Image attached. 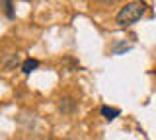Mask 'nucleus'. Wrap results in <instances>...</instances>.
I'll list each match as a JSON object with an SVG mask.
<instances>
[{
    "label": "nucleus",
    "instance_id": "7ed1b4c3",
    "mask_svg": "<svg viewBox=\"0 0 156 140\" xmlns=\"http://www.w3.org/2000/svg\"><path fill=\"white\" fill-rule=\"evenodd\" d=\"M119 113H121V111H119V109H115V107H107V105H104V107H101V115H104L107 121L117 119V117H119Z\"/></svg>",
    "mask_w": 156,
    "mask_h": 140
},
{
    "label": "nucleus",
    "instance_id": "39448f33",
    "mask_svg": "<svg viewBox=\"0 0 156 140\" xmlns=\"http://www.w3.org/2000/svg\"><path fill=\"white\" fill-rule=\"evenodd\" d=\"M4 4V6H6V16L8 18H14V10H12V2H8V0H6V2H2Z\"/></svg>",
    "mask_w": 156,
    "mask_h": 140
},
{
    "label": "nucleus",
    "instance_id": "f03ea898",
    "mask_svg": "<svg viewBox=\"0 0 156 140\" xmlns=\"http://www.w3.org/2000/svg\"><path fill=\"white\" fill-rule=\"evenodd\" d=\"M74 107H76V101L72 97H62L61 99V111L62 113H72Z\"/></svg>",
    "mask_w": 156,
    "mask_h": 140
},
{
    "label": "nucleus",
    "instance_id": "f257e3e1",
    "mask_svg": "<svg viewBox=\"0 0 156 140\" xmlns=\"http://www.w3.org/2000/svg\"><path fill=\"white\" fill-rule=\"evenodd\" d=\"M146 10V4L144 2H127L115 16V22L119 26H131V23L139 22L143 18V14Z\"/></svg>",
    "mask_w": 156,
    "mask_h": 140
},
{
    "label": "nucleus",
    "instance_id": "423d86ee",
    "mask_svg": "<svg viewBox=\"0 0 156 140\" xmlns=\"http://www.w3.org/2000/svg\"><path fill=\"white\" fill-rule=\"evenodd\" d=\"M123 49L127 51V49H131V47H129V45H115V55H119V53L123 51Z\"/></svg>",
    "mask_w": 156,
    "mask_h": 140
},
{
    "label": "nucleus",
    "instance_id": "20e7f679",
    "mask_svg": "<svg viewBox=\"0 0 156 140\" xmlns=\"http://www.w3.org/2000/svg\"><path fill=\"white\" fill-rule=\"evenodd\" d=\"M37 66H39V60H37V59H26V60L22 62V70L26 72V74L33 72V70L37 68Z\"/></svg>",
    "mask_w": 156,
    "mask_h": 140
}]
</instances>
